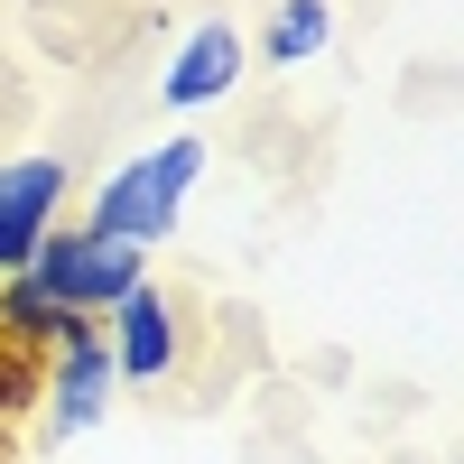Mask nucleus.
<instances>
[{
	"instance_id": "nucleus-2",
	"label": "nucleus",
	"mask_w": 464,
	"mask_h": 464,
	"mask_svg": "<svg viewBox=\"0 0 464 464\" xmlns=\"http://www.w3.org/2000/svg\"><path fill=\"white\" fill-rule=\"evenodd\" d=\"M28 279L47 288L65 316H102V306H121L140 288V251L130 242H93V232H47L28 260Z\"/></svg>"
},
{
	"instance_id": "nucleus-6",
	"label": "nucleus",
	"mask_w": 464,
	"mask_h": 464,
	"mask_svg": "<svg viewBox=\"0 0 464 464\" xmlns=\"http://www.w3.org/2000/svg\"><path fill=\"white\" fill-rule=\"evenodd\" d=\"M232 74H242V37H232V28H196V37L177 47V65H168V102L196 111V102L232 93Z\"/></svg>"
},
{
	"instance_id": "nucleus-7",
	"label": "nucleus",
	"mask_w": 464,
	"mask_h": 464,
	"mask_svg": "<svg viewBox=\"0 0 464 464\" xmlns=\"http://www.w3.org/2000/svg\"><path fill=\"white\" fill-rule=\"evenodd\" d=\"M325 28H334L325 0H288V10L269 19V65H306V56L325 47Z\"/></svg>"
},
{
	"instance_id": "nucleus-1",
	"label": "nucleus",
	"mask_w": 464,
	"mask_h": 464,
	"mask_svg": "<svg viewBox=\"0 0 464 464\" xmlns=\"http://www.w3.org/2000/svg\"><path fill=\"white\" fill-rule=\"evenodd\" d=\"M205 177V140H168V149H149V159H130L121 177L93 196V242H130V251H149L159 232L177 223V205H186V186Z\"/></svg>"
},
{
	"instance_id": "nucleus-4",
	"label": "nucleus",
	"mask_w": 464,
	"mask_h": 464,
	"mask_svg": "<svg viewBox=\"0 0 464 464\" xmlns=\"http://www.w3.org/2000/svg\"><path fill=\"white\" fill-rule=\"evenodd\" d=\"M102 343H111V372H121V381H159V372L177 362V316H168V297L140 279L121 306H111V334H102Z\"/></svg>"
},
{
	"instance_id": "nucleus-5",
	"label": "nucleus",
	"mask_w": 464,
	"mask_h": 464,
	"mask_svg": "<svg viewBox=\"0 0 464 464\" xmlns=\"http://www.w3.org/2000/svg\"><path fill=\"white\" fill-rule=\"evenodd\" d=\"M111 343H102V325L93 334H74L65 353H56V418H47V437L65 446V437H84L93 418H102V400H111Z\"/></svg>"
},
{
	"instance_id": "nucleus-3",
	"label": "nucleus",
	"mask_w": 464,
	"mask_h": 464,
	"mask_svg": "<svg viewBox=\"0 0 464 464\" xmlns=\"http://www.w3.org/2000/svg\"><path fill=\"white\" fill-rule=\"evenodd\" d=\"M56 196H65V159H19V168H0V269H28V260H37Z\"/></svg>"
}]
</instances>
